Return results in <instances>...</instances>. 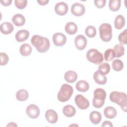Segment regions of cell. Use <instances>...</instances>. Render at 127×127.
<instances>
[{
	"mask_svg": "<svg viewBox=\"0 0 127 127\" xmlns=\"http://www.w3.org/2000/svg\"><path fill=\"white\" fill-rule=\"evenodd\" d=\"M31 42L39 53L46 52L50 46V41L48 38L38 35H33L31 38Z\"/></svg>",
	"mask_w": 127,
	"mask_h": 127,
	"instance_id": "obj_1",
	"label": "cell"
},
{
	"mask_svg": "<svg viewBox=\"0 0 127 127\" xmlns=\"http://www.w3.org/2000/svg\"><path fill=\"white\" fill-rule=\"evenodd\" d=\"M110 99L112 102L120 105L124 112H127V96L125 93L113 91L110 94Z\"/></svg>",
	"mask_w": 127,
	"mask_h": 127,
	"instance_id": "obj_2",
	"label": "cell"
},
{
	"mask_svg": "<svg viewBox=\"0 0 127 127\" xmlns=\"http://www.w3.org/2000/svg\"><path fill=\"white\" fill-rule=\"evenodd\" d=\"M106 97L105 91L102 88H97L94 91V98L92 103L94 107L100 108L104 104L105 100Z\"/></svg>",
	"mask_w": 127,
	"mask_h": 127,
	"instance_id": "obj_3",
	"label": "cell"
},
{
	"mask_svg": "<svg viewBox=\"0 0 127 127\" xmlns=\"http://www.w3.org/2000/svg\"><path fill=\"white\" fill-rule=\"evenodd\" d=\"M73 92V90L71 86L67 84H63L57 95L58 100L62 102L68 101L71 97Z\"/></svg>",
	"mask_w": 127,
	"mask_h": 127,
	"instance_id": "obj_4",
	"label": "cell"
},
{
	"mask_svg": "<svg viewBox=\"0 0 127 127\" xmlns=\"http://www.w3.org/2000/svg\"><path fill=\"white\" fill-rule=\"evenodd\" d=\"M100 38L104 42H109L112 38V28L111 25L107 23L102 24L99 27Z\"/></svg>",
	"mask_w": 127,
	"mask_h": 127,
	"instance_id": "obj_5",
	"label": "cell"
},
{
	"mask_svg": "<svg viewBox=\"0 0 127 127\" xmlns=\"http://www.w3.org/2000/svg\"><path fill=\"white\" fill-rule=\"evenodd\" d=\"M86 58L91 63L98 64L103 61V56L95 49H91L86 53Z\"/></svg>",
	"mask_w": 127,
	"mask_h": 127,
	"instance_id": "obj_6",
	"label": "cell"
},
{
	"mask_svg": "<svg viewBox=\"0 0 127 127\" xmlns=\"http://www.w3.org/2000/svg\"><path fill=\"white\" fill-rule=\"evenodd\" d=\"M74 101L77 107L81 110L86 109L89 106V101L82 95H77L75 97Z\"/></svg>",
	"mask_w": 127,
	"mask_h": 127,
	"instance_id": "obj_7",
	"label": "cell"
},
{
	"mask_svg": "<svg viewBox=\"0 0 127 127\" xmlns=\"http://www.w3.org/2000/svg\"><path fill=\"white\" fill-rule=\"evenodd\" d=\"M26 112L28 116L32 119L37 118L40 114L39 107L34 104H31L28 106L26 108Z\"/></svg>",
	"mask_w": 127,
	"mask_h": 127,
	"instance_id": "obj_8",
	"label": "cell"
},
{
	"mask_svg": "<svg viewBox=\"0 0 127 127\" xmlns=\"http://www.w3.org/2000/svg\"><path fill=\"white\" fill-rule=\"evenodd\" d=\"M85 11V7L81 3L75 2L72 4L71 7V12L76 16H80L82 15Z\"/></svg>",
	"mask_w": 127,
	"mask_h": 127,
	"instance_id": "obj_9",
	"label": "cell"
},
{
	"mask_svg": "<svg viewBox=\"0 0 127 127\" xmlns=\"http://www.w3.org/2000/svg\"><path fill=\"white\" fill-rule=\"evenodd\" d=\"M54 44L56 46H62L66 42V36L62 33H56L53 36Z\"/></svg>",
	"mask_w": 127,
	"mask_h": 127,
	"instance_id": "obj_10",
	"label": "cell"
},
{
	"mask_svg": "<svg viewBox=\"0 0 127 127\" xmlns=\"http://www.w3.org/2000/svg\"><path fill=\"white\" fill-rule=\"evenodd\" d=\"M74 44L75 47L79 50L84 49L87 45V39L85 36L82 35H77L75 40Z\"/></svg>",
	"mask_w": 127,
	"mask_h": 127,
	"instance_id": "obj_11",
	"label": "cell"
},
{
	"mask_svg": "<svg viewBox=\"0 0 127 127\" xmlns=\"http://www.w3.org/2000/svg\"><path fill=\"white\" fill-rule=\"evenodd\" d=\"M55 11L59 15H65L68 11V5L64 2H58L55 6Z\"/></svg>",
	"mask_w": 127,
	"mask_h": 127,
	"instance_id": "obj_12",
	"label": "cell"
},
{
	"mask_svg": "<svg viewBox=\"0 0 127 127\" xmlns=\"http://www.w3.org/2000/svg\"><path fill=\"white\" fill-rule=\"evenodd\" d=\"M45 117L47 121L50 124L56 123L58 119L57 113L54 110H48L45 113Z\"/></svg>",
	"mask_w": 127,
	"mask_h": 127,
	"instance_id": "obj_13",
	"label": "cell"
},
{
	"mask_svg": "<svg viewBox=\"0 0 127 127\" xmlns=\"http://www.w3.org/2000/svg\"><path fill=\"white\" fill-rule=\"evenodd\" d=\"M29 36V32L28 30L23 29L19 30L15 34V39L18 42H22L28 39Z\"/></svg>",
	"mask_w": 127,
	"mask_h": 127,
	"instance_id": "obj_14",
	"label": "cell"
},
{
	"mask_svg": "<svg viewBox=\"0 0 127 127\" xmlns=\"http://www.w3.org/2000/svg\"><path fill=\"white\" fill-rule=\"evenodd\" d=\"M0 31L2 34L7 35L10 34L14 29L13 25L8 22H4L0 25Z\"/></svg>",
	"mask_w": 127,
	"mask_h": 127,
	"instance_id": "obj_15",
	"label": "cell"
},
{
	"mask_svg": "<svg viewBox=\"0 0 127 127\" xmlns=\"http://www.w3.org/2000/svg\"><path fill=\"white\" fill-rule=\"evenodd\" d=\"M94 81L98 84H105L107 82V77L99 70L96 71L93 75Z\"/></svg>",
	"mask_w": 127,
	"mask_h": 127,
	"instance_id": "obj_16",
	"label": "cell"
},
{
	"mask_svg": "<svg viewBox=\"0 0 127 127\" xmlns=\"http://www.w3.org/2000/svg\"><path fill=\"white\" fill-rule=\"evenodd\" d=\"M89 118L92 124L94 125H97L101 122L102 119V116L100 113L94 111L90 113Z\"/></svg>",
	"mask_w": 127,
	"mask_h": 127,
	"instance_id": "obj_17",
	"label": "cell"
},
{
	"mask_svg": "<svg viewBox=\"0 0 127 127\" xmlns=\"http://www.w3.org/2000/svg\"><path fill=\"white\" fill-rule=\"evenodd\" d=\"M12 21L16 26H21L25 24V18L22 14H16L13 16Z\"/></svg>",
	"mask_w": 127,
	"mask_h": 127,
	"instance_id": "obj_18",
	"label": "cell"
},
{
	"mask_svg": "<svg viewBox=\"0 0 127 127\" xmlns=\"http://www.w3.org/2000/svg\"><path fill=\"white\" fill-rule=\"evenodd\" d=\"M77 78V73L72 70H68L64 74V79L69 83L74 82Z\"/></svg>",
	"mask_w": 127,
	"mask_h": 127,
	"instance_id": "obj_19",
	"label": "cell"
},
{
	"mask_svg": "<svg viewBox=\"0 0 127 127\" xmlns=\"http://www.w3.org/2000/svg\"><path fill=\"white\" fill-rule=\"evenodd\" d=\"M65 31L69 35H73L77 31V26L74 22H69L65 26Z\"/></svg>",
	"mask_w": 127,
	"mask_h": 127,
	"instance_id": "obj_20",
	"label": "cell"
},
{
	"mask_svg": "<svg viewBox=\"0 0 127 127\" xmlns=\"http://www.w3.org/2000/svg\"><path fill=\"white\" fill-rule=\"evenodd\" d=\"M63 114L67 117H72L74 116L76 113L75 108L70 105L65 106L63 109Z\"/></svg>",
	"mask_w": 127,
	"mask_h": 127,
	"instance_id": "obj_21",
	"label": "cell"
},
{
	"mask_svg": "<svg viewBox=\"0 0 127 127\" xmlns=\"http://www.w3.org/2000/svg\"><path fill=\"white\" fill-rule=\"evenodd\" d=\"M104 114L108 119H113L117 115V111L114 107L108 106L105 108Z\"/></svg>",
	"mask_w": 127,
	"mask_h": 127,
	"instance_id": "obj_22",
	"label": "cell"
},
{
	"mask_svg": "<svg viewBox=\"0 0 127 127\" xmlns=\"http://www.w3.org/2000/svg\"><path fill=\"white\" fill-rule=\"evenodd\" d=\"M32 49L31 46L27 43L22 44L20 46L19 49L20 53L22 56L24 57L29 56L32 52Z\"/></svg>",
	"mask_w": 127,
	"mask_h": 127,
	"instance_id": "obj_23",
	"label": "cell"
},
{
	"mask_svg": "<svg viewBox=\"0 0 127 127\" xmlns=\"http://www.w3.org/2000/svg\"><path fill=\"white\" fill-rule=\"evenodd\" d=\"M89 84L85 80H79L76 84V88L78 91L80 92H86L89 89Z\"/></svg>",
	"mask_w": 127,
	"mask_h": 127,
	"instance_id": "obj_24",
	"label": "cell"
},
{
	"mask_svg": "<svg viewBox=\"0 0 127 127\" xmlns=\"http://www.w3.org/2000/svg\"><path fill=\"white\" fill-rule=\"evenodd\" d=\"M125 24V19L124 17L120 14L116 16L115 21L114 25L115 27L117 29H121Z\"/></svg>",
	"mask_w": 127,
	"mask_h": 127,
	"instance_id": "obj_25",
	"label": "cell"
},
{
	"mask_svg": "<svg viewBox=\"0 0 127 127\" xmlns=\"http://www.w3.org/2000/svg\"><path fill=\"white\" fill-rule=\"evenodd\" d=\"M16 97L17 100L18 101H25L28 98V93L26 90L20 89L17 92L16 94Z\"/></svg>",
	"mask_w": 127,
	"mask_h": 127,
	"instance_id": "obj_26",
	"label": "cell"
},
{
	"mask_svg": "<svg viewBox=\"0 0 127 127\" xmlns=\"http://www.w3.org/2000/svg\"><path fill=\"white\" fill-rule=\"evenodd\" d=\"M113 50L115 53V57L120 58L125 54V48L122 44L116 45L114 47Z\"/></svg>",
	"mask_w": 127,
	"mask_h": 127,
	"instance_id": "obj_27",
	"label": "cell"
},
{
	"mask_svg": "<svg viewBox=\"0 0 127 127\" xmlns=\"http://www.w3.org/2000/svg\"><path fill=\"white\" fill-rule=\"evenodd\" d=\"M109 7L113 11H118L121 7L120 0H110L109 3Z\"/></svg>",
	"mask_w": 127,
	"mask_h": 127,
	"instance_id": "obj_28",
	"label": "cell"
},
{
	"mask_svg": "<svg viewBox=\"0 0 127 127\" xmlns=\"http://www.w3.org/2000/svg\"><path fill=\"white\" fill-rule=\"evenodd\" d=\"M98 70L103 74L106 75L110 72V66L106 63L100 64L98 66Z\"/></svg>",
	"mask_w": 127,
	"mask_h": 127,
	"instance_id": "obj_29",
	"label": "cell"
},
{
	"mask_svg": "<svg viewBox=\"0 0 127 127\" xmlns=\"http://www.w3.org/2000/svg\"><path fill=\"white\" fill-rule=\"evenodd\" d=\"M114 58H115V53L113 49H109L106 50L104 53V58L106 61H111Z\"/></svg>",
	"mask_w": 127,
	"mask_h": 127,
	"instance_id": "obj_30",
	"label": "cell"
},
{
	"mask_svg": "<svg viewBox=\"0 0 127 127\" xmlns=\"http://www.w3.org/2000/svg\"><path fill=\"white\" fill-rule=\"evenodd\" d=\"M112 67L114 70L116 71L121 70L124 67V64L122 61L119 59H116L112 62Z\"/></svg>",
	"mask_w": 127,
	"mask_h": 127,
	"instance_id": "obj_31",
	"label": "cell"
},
{
	"mask_svg": "<svg viewBox=\"0 0 127 127\" xmlns=\"http://www.w3.org/2000/svg\"><path fill=\"white\" fill-rule=\"evenodd\" d=\"M86 35L90 38H93L96 35V30L93 26H88L86 27L85 31Z\"/></svg>",
	"mask_w": 127,
	"mask_h": 127,
	"instance_id": "obj_32",
	"label": "cell"
},
{
	"mask_svg": "<svg viewBox=\"0 0 127 127\" xmlns=\"http://www.w3.org/2000/svg\"><path fill=\"white\" fill-rule=\"evenodd\" d=\"M118 39L121 44L126 45L127 44V29H125L119 34Z\"/></svg>",
	"mask_w": 127,
	"mask_h": 127,
	"instance_id": "obj_33",
	"label": "cell"
},
{
	"mask_svg": "<svg viewBox=\"0 0 127 127\" xmlns=\"http://www.w3.org/2000/svg\"><path fill=\"white\" fill-rule=\"evenodd\" d=\"M14 3H15V5L16 6V7L17 8L22 9L24 8L26 6L27 3V0H15L14 1Z\"/></svg>",
	"mask_w": 127,
	"mask_h": 127,
	"instance_id": "obj_34",
	"label": "cell"
},
{
	"mask_svg": "<svg viewBox=\"0 0 127 127\" xmlns=\"http://www.w3.org/2000/svg\"><path fill=\"white\" fill-rule=\"evenodd\" d=\"M0 65H4L7 64V63L8 62L9 58L8 56L4 53H0Z\"/></svg>",
	"mask_w": 127,
	"mask_h": 127,
	"instance_id": "obj_35",
	"label": "cell"
},
{
	"mask_svg": "<svg viewBox=\"0 0 127 127\" xmlns=\"http://www.w3.org/2000/svg\"><path fill=\"white\" fill-rule=\"evenodd\" d=\"M95 5L99 8H102L104 6H105L106 0H95L94 1Z\"/></svg>",
	"mask_w": 127,
	"mask_h": 127,
	"instance_id": "obj_36",
	"label": "cell"
},
{
	"mask_svg": "<svg viewBox=\"0 0 127 127\" xmlns=\"http://www.w3.org/2000/svg\"><path fill=\"white\" fill-rule=\"evenodd\" d=\"M101 126H102V127H113V126L111 122L108 121H106L103 123Z\"/></svg>",
	"mask_w": 127,
	"mask_h": 127,
	"instance_id": "obj_37",
	"label": "cell"
},
{
	"mask_svg": "<svg viewBox=\"0 0 127 127\" xmlns=\"http://www.w3.org/2000/svg\"><path fill=\"white\" fill-rule=\"evenodd\" d=\"M12 2L11 0H0V2L2 5L4 6H8L11 4Z\"/></svg>",
	"mask_w": 127,
	"mask_h": 127,
	"instance_id": "obj_38",
	"label": "cell"
},
{
	"mask_svg": "<svg viewBox=\"0 0 127 127\" xmlns=\"http://www.w3.org/2000/svg\"><path fill=\"white\" fill-rule=\"evenodd\" d=\"M49 0H37V2L39 3L40 5H46L49 2Z\"/></svg>",
	"mask_w": 127,
	"mask_h": 127,
	"instance_id": "obj_39",
	"label": "cell"
},
{
	"mask_svg": "<svg viewBox=\"0 0 127 127\" xmlns=\"http://www.w3.org/2000/svg\"><path fill=\"white\" fill-rule=\"evenodd\" d=\"M17 127V125H16L14 123H9L8 125H7V127Z\"/></svg>",
	"mask_w": 127,
	"mask_h": 127,
	"instance_id": "obj_40",
	"label": "cell"
}]
</instances>
